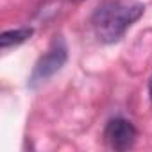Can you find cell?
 I'll use <instances>...</instances> for the list:
<instances>
[{
    "mask_svg": "<svg viewBox=\"0 0 152 152\" xmlns=\"http://www.w3.org/2000/svg\"><path fill=\"white\" fill-rule=\"evenodd\" d=\"M145 6L140 2H122V0H106L97 7L91 16L95 34L104 43L118 41L125 31L140 20Z\"/></svg>",
    "mask_w": 152,
    "mask_h": 152,
    "instance_id": "1",
    "label": "cell"
},
{
    "mask_svg": "<svg viewBox=\"0 0 152 152\" xmlns=\"http://www.w3.org/2000/svg\"><path fill=\"white\" fill-rule=\"evenodd\" d=\"M66 59H68V48H66L64 41L63 39H56L50 45V48L38 59V63H36V66H34V70L31 73L29 84L32 88H36L38 84H41L47 79H50L54 73H57L64 66Z\"/></svg>",
    "mask_w": 152,
    "mask_h": 152,
    "instance_id": "2",
    "label": "cell"
},
{
    "mask_svg": "<svg viewBox=\"0 0 152 152\" xmlns=\"http://www.w3.org/2000/svg\"><path fill=\"white\" fill-rule=\"evenodd\" d=\"M138 138V131L127 118H113L104 129V140L113 150H129Z\"/></svg>",
    "mask_w": 152,
    "mask_h": 152,
    "instance_id": "3",
    "label": "cell"
},
{
    "mask_svg": "<svg viewBox=\"0 0 152 152\" xmlns=\"http://www.w3.org/2000/svg\"><path fill=\"white\" fill-rule=\"evenodd\" d=\"M34 34L32 27H20V29H13V31H6L0 36V47L4 50L9 47H16L27 39H31V36Z\"/></svg>",
    "mask_w": 152,
    "mask_h": 152,
    "instance_id": "4",
    "label": "cell"
},
{
    "mask_svg": "<svg viewBox=\"0 0 152 152\" xmlns=\"http://www.w3.org/2000/svg\"><path fill=\"white\" fill-rule=\"evenodd\" d=\"M148 95H150V102H152V77L148 81Z\"/></svg>",
    "mask_w": 152,
    "mask_h": 152,
    "instance_id": "5",
    "label": "cell"
}]
</instances>
